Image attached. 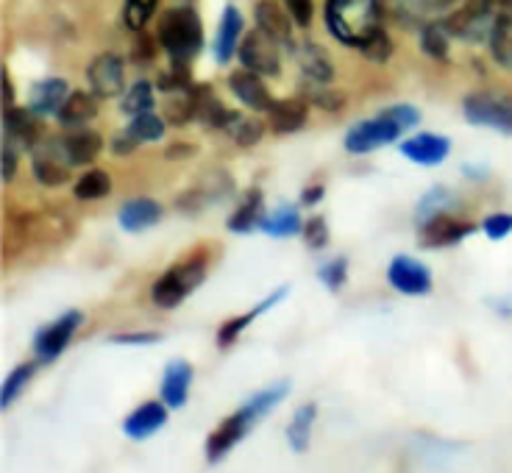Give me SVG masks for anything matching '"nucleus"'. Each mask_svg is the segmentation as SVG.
Wrapping results in <instances>:
<instances>
[{
  "instance_id": "obj_1",
  "label": "nucleus",
  "mask_w": 512,
  "mask_h": 473,
  "mask_svg": "<svg viewBox=\"0 0 512 473\" xmlns=\"http://www.w3.org/2000/svg\"><path fill=\"white\" fill-rule=\"evenodd\" d=\"M287 393H290V382H284L282 379V382L270 384L265 390L254 393V396L245 401L243 407H237L226 421L220 423L212 435L206 437V460L212 462V465L223 460L231 448L254 432L256 423L265 421L270 412L282 404L284 398H287Z\"/></svg>"
},
{
  "instance_id": "obj_2",
  "label": "nucleus",
  "mask_w": 512,
  "mask_h": 473,
  "mask_svg": "<svg viewBox=\"0 0 512 473\" xmlns=\"http://www.w3.org/2000/svg\"><path fill=\"white\" fill-rule=\"evenodd\" d=\"M326 26L334 39L359 48L382 28L379 0H329L326 3Z\"/></svg>"
},
{
  "instance_id": "obj_3",
  "label": "nucleus",
  "mask_w": 512,
  "mask_h": 473,
  "mask_svg": "<svg viewBox=\"0 0 512 473\" xmlns=\"http://www.w3.org/2000/svg\"><path fill=\"white\" fill-rule=\"evenodd\" d=\"M421 120L418 109L410 103H398L384 109L371 120H362L346 134V148L351 154H368L376 148H384L390 142H396L407 128H412Z\"/></svg>"
},
{
  "instance_id": "obj_4",
  "label": "nucleus",
  "mask_w": 512,
  "mask_h": 473,
  "mask_svg": "<svg viewBox=\"0 0 512 473\" xmlns=\"http://www.w3.org/2000/svg\"><path fill=\"white\" fill-rule=\"evenodd\" d=\"M159 42L176 64H190L204 48V26L201 17L190 6H176L159 23Z\"/></svg>"
},
{
  "instance_id": "obj_5",
  "label": "nucleus",
  "mask_w": 512,
  "mask_h": 473,
  "mask_svg": "<svg viewBox=\"0 0 512 473\" xmlns=\"http://www.w3.org/2000/svg\"><path fill=\"white\" fill-rule=\"evenodd\" d=\"M206 279V265L204 259H190V262H181L167 270L165 276L151 287V298H154L156 307L173 309L179 307L181 301Z\"/></svg>"
},
{
  "instance_id": "obj_6",
  "label": "nucleus",
  "mask_w": 512,
  "mask_h": 473,
  "mask_svg": "<svg viewBox=\"0 0 512 473\" xmlns=\"http://www.w3.org/2000/svg\"><path fill=\"white\" fill-rule=\"evenodd\" d=\"M465 120L474 126L499 128L504 134H512V98L496 95V92H474L465 103Z\"/></svg>"
},
{
  "instance_id": "obj_7",
  "label": "nucleus",
  "mask_w": 512,
  "mask_h": 473,
  "mask_svg": "<svg viewBox=\"0 0 512 473\" xmlns=\"http://www.w3.org/2000/svg\"><path fill=\"white\" fill-rule=\"evenodd\" d=\"M240 62L259 76H279L282 70V53H279V39L270 37L265 28L248 31L240 42Z\"/></svg>"
},
{
  "instance_id": "obj_8",
  "label": "nucleus",
  "mask_w": 512,
  "mask_h": 473,
  "mask_svg": "<svg viewBox=\"0 0 512 473\" xmlns=\"http://www.w3.org/2000/svg\"><path fill=\"white\" fill-rule=\"evenodd\" d=\"M496 9L487 3V0H474L468 3L465 9L454 12L446 20L451 37L465 39V42H482V39H490L493 34V26H496Z\"/></svg>"
},
{
  "instance_id": "obj_9",
  "label": "nucleus",
  "mask_w": 512,
  "mask_h": 473,
  "mask_svg": "<svg viewBox=\"0 0 512 473\" xmlns=\"http://www.w3.org/2000/svg\"><path fill=\"white\" fill-rule=\"evenodd\" d=\"M81 323H84V315L78 309H70L62 318L48 323L45 329H39L37 340H34V354H37L39 362H53L56 357H62V351L70 346V340H73V334L78 332Z\"/></svg>"
},
{
  "instance_id": "obj_10",
  "label": "nucleus",
  "mask_w": 512,
  "mask_h": 473,
  "mask_svg": "<svg viewBox=\"0 0 512 473\" xmlns=\"http://www.w3.org/2000/svg\"><path fill=\"white\" fill-rule=\"evenodd\" d=\"M87 78H90V87L98 98H117L126 90V67L117 53L95 56L87 67Z\"/></svg>"
},
{
  "instance_id": "obj_11",
  "label": "nucleus",
  "mask_w": 512,
  "mask_h": 473,
  "mask_svg": "<svg viewBox=\"0 0 512 473\" xmlns=\"http://www.w3.org/2000/svg\"><path fill=\"white\" fill-rule=\"evenodd\" d=\"M387 282L398 293L426 295L432 290V273L423 262L412 259V256H396L387 268Z\"/></svg>"
},
{
  "instance_id": "obj_12",
  "label": "nucleus",
  "mask_w": 512,
  "mask_h": 473,
  "mask_svg": "<svg viewBox=\"0 0 512 473\" xmlns=\"http://www.w3.org/2000/svg\"><path fill=\"white\" fill-rule=\"evenodd\" d=\"M70 159L64 154L62 142H48L42 148H34V159H31V170L34 179L45 187H62L64 181L70 179Z\"/></svg>"
},
{
  "instance_id": "obj_13",
  "label": "nucleus",
  "mask_w": 512,
  "mask_h": 473,
  "mask_svg": "<svg viewBox=\"0 0 512 473\" xmlns=\"http://www.w3.org/2000/svg\"><path fill=\"white\" fill-rule=\"evenodd\" d=\"M471 231H474L471 223L448 218L446 212H443V215H435L432 220L421 223L418 240H421L423 248H446V245H457L460 240H465Z\"/></svg>"
},
{
  "instance_id": "obj_14",
  "label": "nucleus",
  "mask_w": 512,
  "mask_h": 473,
  "mask_svg": "<svg viewBox=\"0 0 512 473\" xmlns=\"http://www.w3.org/2000/svg\"><path fill=\"white\" fill-rule=\"evenodd\" d=\"M167 407L165 401H145L134 412H128L126 421H123V435L128 440H148L156 435L162 426L167 423Z\"/></svg>"
},
{
  "instance_id": "obj_15",
  "label": "nucleus",
  "mask_w": 512,
  "mask_h": 473,
  "mask_svg": "<svg viewBox=\"0 0 512 473\" xmlns=\"http://www.w3.org/2000/svg\"><path fill=\"white\" fill-rule=\"evenodd\" d=\"M190 387H192V365L187 359H173L167 362L165 376H162V401H165L170 410H181L190 398Z\"/></svg>"
},
{
  "instance_id": "obj_16",
  "label": "nucleus",
  "mask_w": 512,
  "mask_h": 473,
  "mask_svg": "<svg viewBox=\"0 0 512 473\" xmlns=\"http://www.w3.org/2000/svg\"><path fill=\"white\" fill-rule=\"evenodd\" d=\"M3 140L17 145L20 151L23 148H37L39 142V126L37 115L31 109H14L6 106V117H3Z\"/></svg>"
},
{
  "instance_id": "obj_17",
  "label": "nucleus",
  "mask_w": 512,
  "mask_h": 473,
  "mask_svg": "<svg viewBox=\"0 0 512 473\" xmlns=\"http://www.w3.org/2000/svg\"><path fill=\"white\" fill-rule=\"evenodd\" d=\"M229 87L231 92L237 95V101H243L245 106H248V109H254V112H268L270 103H273V98L268 95V87L262 84L259 73L248 70V67L237 70V73H231Z\"/></svg>"
},
{
  "instance_id": "obj_18",
  "label": "nucleus",
  "mask_w": 512,
  "mask_h": 473,
  "mask_svg": "<svg viewBox=\"0 0 512 473\" xmlns=\"http://www.w3.org/2000/svg\"><path fill=\"white\" fill-rule=\"evenodd\" d=\"M451 151V142L446 137H440V134H418V137H412L401 145V154L407 156L410 162L415 165H426V167H435L440 165L443 159Z\"/></svg>"
},
{
  "instance_id": "obj_19",
  "label": "nucleus",
  "mask_w": 512,
  "mask_h": 473,
  "mask_svg": "<svg viewBox=\"0 0 512 473\" xmlns=\"http://www.w3.org/2000/svg\"><path fill=\"white\" fill-rule=\"evenodd\" d=\"M254 17H256V26L265 28L270 37L279 39V45H287V48L293 51L295 39H293V26H290V17H293V14L284 12L276 0H259L254 9Z\"/></svg>"
},
{
  "instance_id": "obj_20",
  "label": "nucleus",
  "mask_w": 512,
  "mask_h": 473,
  "mask_svg": "<svg viewBox=\"0 0 512 473\" xmlns=\"http://www.w3.org/2000/svg\"><path fill=\"white\" fill-rule=\"evenodd\" d=\"M67 81L64 78H45V81H39L34 84V90H31V98H28V109L34 112V115H53V112H59L62 109V103L67 101Z\"/></svg>"
},
{
  "instance_id": "obj_21",
  "label": "nucleus",
  "mask_w": 512,
  "mask_h": 473,
  "mask_svg": "<svg viewBox=\"0 0 512 473\" xmlns=\"http://www.w3.org/2000/svg\"><path fill=\"white\" fill-rule=\"evenodd\" d=\"M59 123L67 128H81L90 123L92 117H98V95L95 92H70L62 109L56 112Z\"/></svg>"
},
{
  "instance_id": "obj_22",
  "label": "nucleus",
  "mask_w": 512,
  "mask_h": 473,
  "mask_svg": "<svg viewBox=\"0 0 512 473\" xmlns=\"http://www.w3.org/2000/svg\"><path fill=\"white\" fill-rule=\"evenodd\" d=\"M64 154L70 159V165H90L98 159L103 151V137L98 131H87V128H78L73 134H67L62 140Z\"/></svg>"
},
{
  "instance_id": "obj_23",
  "label": "nucleus",
  "mask_w": 512,
  "mask_h": 473,
  "mask_svg": "<svg viewBox=\"0 0 512 473\" xmlns=\"http://www.w3.org/2000/svg\"><path fill=\"white\" fill-rule=\"evenodd\" d=\"M240 37H243V17L234 6H229L220 17L218 37H215V59L220 64L231 62V56L240 51Z\"/></svg>"
},
{
  "instance_id": "obj_24",
  "label": "nucleus",
  "mask_w": 512,
  "mask_h": 473,
  "mask_svg": "<svg viewBox=\"0 0 512 473\" xmlns=\"http://www.w3.org/2000/svg\"><path fill=\"white\" fill-rule=\"evenodd\" d=\"M284 295H287V290H284V287H282V290H276V293L270 295V298H265V301H259V304H256V307L251 309V312H245V315H240V318L226 320V323L220 326V332H218V346L220 348H229L231 343H234V340H237V337H240V334H243L245 329H248V326H251V323H254L256 318H259V315H262V312H268V309L276 307V304L282 301Z\"/></svg>"
},
{
  "instance_id": "obj_25",
  "label": "nucleus",
  "mask_w": 512,
  "mask_h": 473,
  "mask_svg": "<svg viewBox=\"0 0 512 473\" xmlns=\"http://www.w3.org/2000/svg\"><path fill=\"white\" fill-rule=\"evenodd\" d=\"M268 123L276 134H293L307 123V103L301 101H273L268 109Z\"/></svg>"
},
{
  "instance_id": "obj_26",
  "label": "nucleus",
  "mask_w": 512,
  "mask_h": 473,
  "mask_svg": "<svg viewBox=\"0 0 512 473\" xmlns=\"http://www.w3.org/2000/svg\"><path fill=\"white\" fill-rule=\"evenodd\" d=\"M117 218H120V226L126 231H145L162 218V206L151 201V198H134L120 209Z\"/></svg>"
},
{
  "instance_id": "obj_27",
  "label": "nucleus",
  "mask_w": 512,
  "mask_h": 473,
  "mask_svg": "<svg viewBox=\"0 0 512 473\" xmlns=\"http://www.w3.org/2000/svg\"><path fill=\"white\" fill-rule=\"evenodd\" d=\"M318 418V404H301L287 423V443L295 454H304L312 443V426Z\"/></svg>"
},
{
  "instance_id": "obj_28",
  "label": "nucleus",
  "mask_w": 512,
  "mask_h": 473,
  "mask_svg": "<svg viewBox=\"0 0 512 473\" xmlns=\"http://www.w3.org/2000/svg\"><path fill=\"white\" fill-rule=\"evenodd\" d=\"M298 62H301V70L307 73V78L312 81H320V84H329L334 78V64L329 59V53L323 51L315 42H304L298 48Z\"/></svg>"
},
{
  "instance_id": "obj_29",
  "label": "nucleus",
  "mask_w": 512,
  "mask_h": 473,
  "mask_svg": "<svg viewBox=\"0 0 512 473\" xmlns=\"http://www.w3.org/2000/svg\"><path fill=\"white\" fill-rule=\"evenodd\" d=\"M265 218V209H262V192L251 190L245 195V201L237 206V212L229 218V229L234 234H245V231H254L256 226H262Z\"/></svg>"
},
{
  "instance_id": "obj_30",
  "label": "nucleus",
  "mask_w": 512,
  "mask_h": 473,
  "mask_svg": "<svg viewBox=\"0 0 512 473\" xmlns=\"http://www.w3.org/2000/svg\"><path fill=\"white\" fill-rule=\"evenodd\" d=\"M223 131L229 134L231 140L237 142V145H243V148H251L256 142L262 140V134H265V126L251 115H240V112H229L226 117V123H223Z\"/></svg>"
},
{
  "instance_id": "obj_31",
  "label": "nucleus",
  "mask_w": 512,
  "mask_h": 473,
  "mask_svg": "<svg viewBox=\"0 0 512 473\" xmlns=\"http://www.w3.org/2000/svg\"><path fill=\"white\" fill-rule=\"evenodd\" d=\"M490 53L493 59L501 64V67H512V9L501 12L496 17V26H493V34H490Z\"/></svg>"
},
{
  "instance_id": "obj_32",
  "label": "nucleus",
  "mask_w": 512,
  "mask_h": 473,
  "mask_svg": "<svg viewBox=\"0 0 512 473\" xmlns=\"http://www.w3.org/2000/svg\"><path fill=\"white\" fill-rule=\"evenodd\" d=\"M262 229L268 231L270 237H293L298 231H304V223H301V215L295 206L284 204L262 218Z\"/></svg>"
},
{
  "instance_id": "obj_33",
  "label": "nucleus",
  "mask_w": 512,
  "mask_h": 473,
  "mask_svg": "<svg viewBox=\"0 0 512 473\" xmlns=\"http://www.w3.org/2000/svg\"><path fill=\"white\" fill-rule=\"evenodd\" d=\"M37 362H26V365H17L9 376H6V382L0 387V407L3 410H12V404L17 398L23 396V390L28 387V382L34 379V373H37Z\"/></svg>"
},
{
  "instance_id": "obj_34",
  "label": "nucleus",
  "mask_w": 512,
  "mask_h": 473,
  "mask_svg": "<svg viewBox=\"0 0 512 473\" xmlns=\"http://www.w3.org/2000/svg\"><path fill=\"white\" fill-rule=\"evenodd\" d=\"M120 109L131 117L142 115V112H151V109H154V87H151L148 81H137V84L123 95Z\"/></svg>"
},
{
  "instance_id": "obj_35",
  "label": "nucleus",
  "mask_w": 512,
  "mask_h": 473,
  "mask_svg": "<svg viewBox=\"0 0 512 473\" xmlns=\"http://www.w3.org/2000/svg\"><path fill=\"white\" fill-rule=\"evenodd\" d=\"M379 9H382L387 17H393L401 26L412 28L418 20H421V0H379Z\"/></svg>"
},
{
  "instance_id": "obj_36",
  "label": "nucleus",
  "mask_w": 512,
  "mask_h": 473,
  "mask_svg": "<svg viewBox=\"0 0 512 473\" xmlns=\"http://www.w3.org/2000/svg\"><path fill=\"white\" fill-rule=\"evenodd\" d=\"M128 131H131L140 142H156L165 137V120L159 115H154V109H151V112H142V115L131 117Z\"/></svg>"
},
{
  "instance_id": "obj_37",
  "label": "nucleus",
  "mask_w": 512,
  "mask_h": 473,
  "mask_svg": "<svg viewBox=\"0 0 512 473\" xmlns=\"http://www.w3.org/2000/svg\"><path fill=\"white\" fill-rule=\"evenodd\" d=\"M112 190V181L109 176L103 173V170H90V173H84L81 179L76 181V198L81 201H98L103 195H109Z\"/></svg>"
},
{
  "instance_id": "obj_38",
  "label": "nucleus",
  "mask_w": 512,
  "mask_h": 473,
  "mask_svg": "<svg viewBox=\"0 0 512 473\" xmlns=\"http://www.w3.org/2000/svg\"><path fill=\"white\" fill-rule=\"evenodd\" d=\"M448 37H451V31H448L446 23H429V26H423L421 31L423 53H429L432 59H446Z\"/></svg>"
},
{
  "instance_id": "obj_39",
  "label": "nucleus",
  "mask_w": 512,
  "mask_h": 473,
  "mask_svg": "<svg viewBox=\"0 0 512 473\" xmlns=\"http://www.w3.org/2000/svg\"><path fill=\"white\" fill-rule=\"evenodd\" d=\"M156 6H159V0H126V9H123L126 26L131 31H142L156 14Z\"/></svg>"
},
{
  "instance_id": "obj_40",
  "label": "nucleus",
  "mask_w": 512,
  "mask_h": 473,
  "mask_svg": "<svg viewBox=\"0 0 512 473\" xmlns=\"http://www.w3.org/2000/svg\"><path fill=\"white\" fill-rule=\"evenodd\" d=\"M320 81H312L309 78L307 84L301 87L304 90V98H307L309 103H315V106H320V109H340L343 103H346V98H343V92L337 90H323V87H318Z\"/></svg>"
},
{
  "instance_id": "obj_41",
  "label": "nucleus",
  "mask_w": 512,
  "mask_h": 473,
  "mask_svg": "<svg viewBox=\"0 0 512 473\" xmlns=\"http://www.w3.org/2000/svg\"><path fill=\"white\" fill-rule=\"evenodd\" d=\"M156 87H159L162 92H167V95L190 90L192 84H190V70H187V64L173 62V67L162 70V76H159V81H156Z\"/></svg>"
},
{
  "instance_id": "obj_42",
  "label": "nucleus",
  "mask_w": 512,
  "mask_h": 473,
  "mask_svg": "<svg viewBox=\"0 0 512 473\" xmlns=\"http://www.w3.org/2000/svg\"><path fill=\"white\" fill-rule=\"evenodd\" d=\"M359 51H362V56H365V59L382 64L390 59V53H393V42H390V37H387L382 28H379V31H376V34H373V37L365 42V45H359Z\"/></svg>"
},
{
  "instance_id": "obj_43",
  "label": "nucleus",
  "mask_w": 512,
  "mask_h": 473,
  "mask_svg": "<svg viewBox=\"0 0 512 473\" xmlns=\"http://www.w3.org/2000/svg\"><path fill=\"white\" fill-rule=\"evenodd\" d=\"M320 282L326 284L329 290H340L343 284H346L348 279V259L346 256H337V259H332V262H326L323 268H320Z\"/></svg>"
},
{
  "instance_id": "obj_44",
  "label": "nucleus",
  "mask_w": 512,
  "mask_h": 473,
  "mask_svg": "<svg viewBox=\"0 0 512 473\" xmlns=\"http://www.w3.org/2000/svg\"><path fill=\"white\" fill-rule=\"evenodd\" d=\"M448 201V192L446 190H432L426 192L421 198V206H418V220L426 223V220H432L435 215H443V204Z\"/></svg>"
},
{
  "instance_id": "obj_45",
  "label": "nucleus",
  "mask_w": 512,
  "mask_h": 473,
  "mask_svg": "<svg viewBox=\"0 0 512 473\" xmlns=\"http://www.w3.org/2000/svg\"><path fill=\"white\" fill-rule=\"evenodd\" d=\"M304 240H307L312 251L326 248V243H329V226H326V220L312 218L309 223H304Z\"/></svg>"
},
{
  "instance_id": "obj_46",
  "label": "nucleus",
  "mask_w": 512,
  "mask_h": 473,
  "mask_svg": "<svg viewBox=\"0 0 512 473\" xmlns=\"http://www.w3.org/2000/svg\"><path fill=\"white\" fill-rule=\"evenodd\" d=\"M482 229H485V234L490 237V240H504L507 234L512 231V215H490V218H485V223H482Z\"/></svg>"
},
{
  "instance_id": "obj_47",
  "label": "nucleus",
  "mask_w": 512,
  "mask_h": 473,
  "mask_svg": "<svg viewBox=\"0 0 512 473\" xmlns=\"http://www.w3.org/2000/svg\"><path fill=\"white\" fill-rule=\"evenodd\" d=\"M287 12L293 14V20L301 28H307L312 23V0H284Z\"/></svg>"
},
{
  "instance_id": "obj_48",
  "label": "nucleus",
  "mask_w": 512,
  "mask_h": 473,
  "mask_svg": "<svg viewBox=\"0 0 512 473\" xmlns=\"http://www.w3.org/2000/svg\"><path fill=\"white\" fill-rule=\"evenodd\" d=\"M137 145H140V140H137V137H134V134L126 128V131H120L115 140H112V151L120 156H126V154H134V151H137Z\"/></svg>"
},
{
  "instance_id": "obj_49",
  "label": "nucleus",
  "mask_w": 512,
  "mask_h": 473,
  "mask_svg": "<svg viewBox=\"0 0 512 473\" xmlns=\"http://www.w3.org/2000/svg\"><path fill=\"white\" fill-rule=\"evenodd\" d=\"M17 156H20V148L12 145V142L3 140V179H14V167H17Z\"/></svg>"
},
{
  "instance_id": "obj_50",
  "label": "nucleus",
  "mask_w": 512,
  "mask_h": 473,
  "mask_svg": "<svg viewBox=\"0 0 512 473\" xmlns=\"http://www.w3.org/2000/svg\"><path fill=\"white\" fill-rule=\"evenodd\" d=\"M112 340L120 346H151V343H159V334H117Z\"/></svg>"
},
{
  "instance_id": "obj_51",
  "label": "nucleus",
  "mask_w": 512,
  "mask_h": 473,
  "mask_svg": "<svg viewBox=\"0 0 512 473\" xmlns=\"http://www.w3.org/2000/svg\"><path fill=\"white\" fill-rule=\"evenodd\" d=\"M454 0H421L423 9H429V12H443V9H448Z\"/></svg>"
},
{
  "instance_id": "obj_52",
  "label": "nucleus",
  "mask_w": 512,
  "mask_h": 473,
  "mask_svg": "<svg viewBox=\"0 0 512 473\" xmlns=\"http://www.w3.org/2000/svg\"><path fill=\"white\" fill-rule=\"evenodd\" d=\"M320 195H323V190H320V187H315V190H307V192H304V204L312 206L315 201H318Z\"/></svg>"
},
{
  "instance_id": "obj_53",
  "label": "nucleus",
  "mask_w": 512,
  "mask_h": 473,
  "mask_svg": "<svg viewBox=\"0 0 512 473\" xmlns=\"http://www.w3.org/2000/svg\"><path fill=\"white\" fill-rule=\"evenodd\" d=\"M493 9H501V12H507V9H512V0H487Z\"/></svg>"
}]
</instances>
